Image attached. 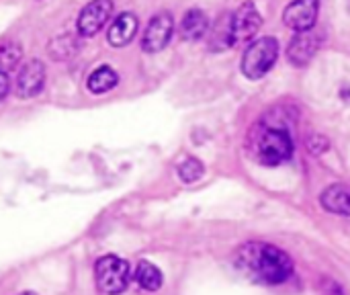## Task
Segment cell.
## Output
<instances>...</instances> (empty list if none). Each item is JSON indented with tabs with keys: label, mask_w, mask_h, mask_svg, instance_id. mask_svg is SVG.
<instances>
[{
	"label": "cell",
	"mask_w": 350,
	"mask_h": 295,
	"mask_svg": "<svg viewBox=\"0 0 350 295\" xmlns=\"http://www.w3.org/2000/svg\"><path fill=\"white\" fill-rule=\"evenodd\" d=\"M236 267L254 283L279 285L287 281L293 273L291 257L265 242H248L236 253Z\"/></svg>",
	"instance_id": "6da1fadb"
},
{
	"label": "cell",
	"mask_w": 350,
	"mask_h": 295,
	"mask_svg": "<svg viewBox=\"0 0 350 295\" xmlns=\"http://www.w3.org/2000/svg\"><path fill=\"white\" fill-rule=\"evenodd\" d=\"M293 154L291 136L279 127H265L256 133L254 140V156L265 166H279L287 162Z\"/></svg>",
	"instance_id": "7a4b0ae2"
},
{
	"label": "cell",
	"mask_w": 350,
	"mask_h": 295,
	"mask_svg": "<svg viewBox=\"0 0 350 295\" xmlns=\"http://www.w3.org/2000/svg\"><path fill=\"white\" fill-rule=\"evenodd\" d=\"M279 57V43L275 37H260L252 41L242 55V72L246 78L256 80L269 74Z\"/></svg>",
	"instance_id": "3957f363"
},
{
	"label": "cell",
	"mask_w": 350,
	"mask_h": 295,
	"mask_svg": "<svg viewBox=\"0 0 350 295\" xmlns=\"http://www.w3.org/2000/svg\"><path fill=\"white\" fill-rule=\"evenodd\" d=\"M94 277H96V285L105 295H119L123 294L129 285L131 279V269L129 263L107 255L103 259H98L96 267H94Z\"/></svg>",
	"instance_id": "277c9868"
},
{
	"label": "cell",
	"mask_w": 350,
	"mask_h": 295,
	"mask_svg": "<svg viewBox=\"0 0 350 295\" xmlns=\"http://www.w3.org/2000/svg\"><path fill=\"white\" fill-rule=\"evenodd\" d=\"M115 12L113 0H90L76 18V35L78 37H94L103 31V27L109 23V18Z\"/></svg>",
	"instance_id": "5b68a950"
},
{
	"label": "cell",
	"mask_w": 350,
	"mask_h": 295,
	"mask_svg": "<svg viewBox=\"0 0 350 295\" xmlns=\"http://www.w3.org/2000/svg\"><path fill=\"white\" fill-rule=\"evenodd\" d=\"M174 33V18L170 12H158L150 18L144 35H142V49L146 53H158L162 51Z\"/></svg>",
	"instance_id": "8992f818"
},
{
	"label": "cell",
	"mask_w": 350,
	"mask_h": 295,
	"mask_svg": "<svg viewBox=\"0 0 350 295\" xmlns=\"http://www.w3.org/2000/svg\"><path fill=\"white\" fill-rule=\"evenodd\" d=\"M45 78H47V70L45 64L41 60H31L27 64H23L18 68L16 80H14V92L18 99H33L37 97L43 86H45Z\"/></svg>",
	"instance_id": "52a82bcc"
},
{
	"label": "cell",
	"mask_w": 350,
	"mask_h": 295,
	"mask_svg": "<svg viewBox=\"0 0 350 295\" xmlns=\"http://www.w3.org/2000/svg\"><path fill=\"white\" fill-rule=\"evenodd\" d=\"M262 25V16L252 0H246L238 6V10L232 12V35H234V45L244 43L252 39Z\"/></svg>",
	"instance_id": "ba28073f"
},
{
	"label": "cell",
	"mask_w": 350,
	"mask_h": 295,
	"mask_svg": "<svg viewBox=\"0 0 350 295\" xmlns=\"http://www.w3.org/2000/svg\"><path fill=\"white\" fill-rule=\"evenodd\" d=\"M320 14V0H291L283 10V23L301 33L316 27Z\"/></svg>",
	"instance_id": "9c48e42d"
},
{
	"label": "cell",
	"mask_w": 350,
	"mask_h": 295,
	"mask_svg": "<svg viewBox=\"0 0 350 295\" xmlns=\"http://www.w3.org/2000/svg\"><path fill=\"white\" fill-rule=\"evenodd\" d=\"M320 47H322V35L316 29L295 33L287 49V60L293 66H306L314 60Z\"/></svg>",
	"instance_id": "30bf717a"
},
{
	"label": "cell",
	"mask_w": 350,
	"mask_h": 295,
	"mask_svg": "<svg viewBox=\"0 0 350 295\" xmlns=\"http://www.w3.org/2000/svg\"><path fill=\"white\" fill-rule=\"evenodd\" d=\"M137 29H139V18L133 12H123L111 23L107 31V41L113 47H125L127 43H131Z\"/></svg>",
	"instance_id": "8fae6325"
},
{
	"label": "cell",
	"mask_w": 350,
	"mask_h": 295,
	"mask_svg": "<svg viewBox=\"0 0 350 295\" xmlns=\"http://www.w3.org/2000/svg\"><path fill=\"white\" fill-rule=\"evenodd\" d=\"M322 205L326 211L342 216V218H350V189L345 185H330L322 197H320Z\"/></svg>",
	"instance_id": "7c38bea8"
},
{
	"label": "cell",
	"mask_w": 350,
	"mask_h": 295,
	"mask_svg": "<svg viewBox=\"0 0 350 295\" xmlns=\"http://www.w3.org/2000/svg\"><path fill=\"white\" fill-rule=\"evenodd\" d=\"M209 31V18L201 8H191L185 12L180 23V35L187 41H199Z\"/></svg>",
	"instance_id": "4fadbf2b"
},
{
	"label": "cell",
	"mask_w": 350,
	"mask_h": 295,
	"mask_svg": "<svg viewBox=\"0 0 350 295\" xmlns=\"http://www.w3.org/2000/svg\"><path fill=\"white\" fill-rule=\"evenodd\" d=\"M230 47H234L232 12L224 14V16L215 23V27H213V31H211V35H209V49H211V51H226V49H230Z\"/></svg>",
	"instance_id": "5bb4252c"
},
{
	"label": "cell",
	"mask_w": 350,
	"mask_h": 295,
	"mask_svg": "<svg viewBox=\"0 0 350 295\" xmlns=\"http://www.w3.org/2000/svg\"><path fill=\"white\" fill-rule=\"evenodd\" d=\"M117 82H119V74L111 66H100L90 72L86 86L92 94H103V92H109L111 88H115Z\"/></svg>",
	"instance_id": "9a60e30c"
},
{
	"label": "cell",
	"mask_w": 350,
	"mask_h": 295,
	"mask_svg": "<svg viewBox=\"0 0 350 295\" xmlns=\"http://www.w3.org/2000/svg\"><path fill=\"white\" fill-rule=\"evenodd\" d=\"M47 51L55 62H66L72 55H76L78 51V35H70V33H62L55 35L49 43H47Z\"/></svg>",
	"instance_id": "2e32d148"
},
{
	"label": "cell",
	"mask_w": 350,
	"mask_h": 295,
	"mask_svg": "<svg viewBox=\"0 0 350 295\" xmlns=\"http://www.w3.org/2000/svg\"><path fill=\"white\" fill-rule=\"evenodd\" d=\"M162 279L164 277H162L160 269L148 261H142L135 269V281L146 292H158L162 287Z\"/></svg>",
	"instance_id": "e0dca14e"
},
{
	"label": "cell",
	"mask_w": 350,
	"mask_h": 295,
	"mask_svg": "<svg viewBox=\"0 0 350 295\" xmlns=\"http://www.w3.org/2000/svg\"><path fill=\"white\" fill-rule=\"evenodd\" d=\"M23 60V47L16 41H6L0 45V72H10L14 70Z\"/></svg>",
	"instance_id": "ac0fdd59"
},
{
	"label": "cell",
	"mask_w": 350,
	"mask_h": 295,
	"mask_svg": "<svg viewBox=\"0 0 350 295\" xmlns=\"http://www.w3.org/2000/svg\"><path fill=\"white\" fill-rule=\"evenodd\" d=\"M205 172V166L201 164V160L197 158H187L178 164V177L185 181V183H195L203 177Z\"/></svg>",
	"instance_id": "d6986e66"
},
{
	"label": "cell",
	"mask_w": 350,
	"mask_h": 295,
	"mask_svg": "<svg viewBox=\"0 0 350 295\" xmlns=\"http://www.w3.org/2000/svg\"><path fill=\"white\" fill-rule=\"evenodd\" d=\"M308 148H310L312 154H322V152L328 150V140L324 136H312L308 140Z\"/></svg>",
	"instance_id": "ffe728a7"
},
{
	"label": "cell",
	"mask_w": 350,
	"mask_h": 295,
	"mask_svg": "<svg viewBox=\"0 0 350 295\" xmlns=\"http://www.w3.org/2000/svg\"><path fill=\"white\" fill-rule=\"evenodd\" d=\"M10 92V80H8V74L6 72H0V103L8 97Z\"/></svg>",
	"instance_id": "44dd1931"
},
{
	"label": "cell",
	"mask_w": 350,
	"mask_h": 295,
	"mask_svg": "<svg viewBox=\"0 0 350 295\" xmlns=\"http://www.w3.org/2000/svg\"><path fill=\"white\" fill-rule=\"evenodd\" d=\"M349 10H350V0H349Z\"/></svg>",
	"instance_id": "7402d4cb"
}]
</instances>
